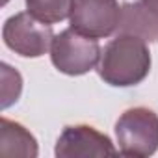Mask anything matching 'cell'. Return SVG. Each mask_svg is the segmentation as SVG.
<instances>
[{"label":"cell","mask_w":158,"mask_h":158,"mask_svg":"<svg viewBox=\"0 0 158 158\" xmlns=\"http://www.w3.org/2000/svg\"><path fill=\"white\" fill-rule=\"evenodd\" d=\"M119 152L132 158H147L158 151V114L145 106L125 110L115 121Z\"/></svg>","instance_id":"7a4b0ae2"},{"label":"cell","mask_w":158,"mask_h":158,"mask_svg":"<svg viewBox=\"0 0 158 158\" xmlns=\"http://www.w3.org/2000/svg\"><path fill=\"white\" fill-rule=\"evenodd\" d=\"M8 2H10V0H2V6H6V4H8Z\"/></svg>","instance_id":"7c38bea8"},{"label":"cell","mask_w":158,"mask_h":158,"mask_svg":"<svg viewBox=\"0 0 158 158\" xmlns=\"http://www.w3.org/2000/svg\"><path fill=\"white\" fill-rule=\"evenodd\" d=\"M97 71L102 80L114 88L141 84L151 71V52L147 43L134 35L117 34L101 54Z\"/></svg>","instance_id":"6da1fadb"},{"label":"cell","mask_w":158,"mask_h":158,"mask_svg":"<svg viewBox=\"0 0 158 158\" xmlns=\"http://www.w3.org/2000/svg\"><path fill=\"white\" fill-rule=\"evenodd\" d=\"M24 2L26 11L32 13L35 19L47 24H56L71 15L74 0H24Z\"/></svg>","instance_id":"9c48e42d"},{"label":"cell","mask_w":158,"mask_h":158,"mask_svg":"<svg viewBox=\"0 0 158 158\" xmlns=\"http://www.w3.org/2000/svg\"><path fill=\"white\" fill-rule=\"evenodd\" d=\"M121 8L117 0H74L69 23L71 28L93 39H104L117 32Z\"/></svg>","instance_id":"5b68a950"},{"label":"cell","mask_w":158,"mask_h":158,"mask_svg":"<svg viewBox=\"0 0 158 158\" xmlns=\"http://www.w3.org/2000/svg\"><path fill=\"white\" fill-rule=\"evenodd\" d=\"M23 91V76L17 69H13L8 63H2V110L15 104Z\"/></svg>","instance_id":"30bf717a"},{"label":"cell","mask_w":158,"mask_h":158,"mask_svg":"<svg viewBox=\"0 0 158 158\" xmlns=\"http://www.w3.org/2000/svg\"><path fill=\"white\" fill-rule=\"evenodd\" d=\"M101 54L102 50L97 39L88 37L73 28L56 34L50 45L52 65L67 76H80L89 73L99 65Z\"/></svg>","instance_id":"3957f363"},{"label":"cell","mask_w":158,"mask_h":158,"mask_svg":"<svg viewBox=\"0 0 158 158\" xmlns=\"http://www.w3.org/2000/svg\"><path fill=\"white\" fill-rule=\"evenodd\" d=\"M117 34H127L143 39L145 43H158V13L139 2H127L121 6V19Z\"/></svg>","instance_id":"52a82bcc"},{"label":"cell","mask_w":158,"mask_h":158,"mask_svg":"<svg viewBox=\"0 0 158 158\" xmlns=\"http://www.w3.org/2000/svg\"><path fill=\"white\" fill-rule=\"evenodd\" d=\"M37 152V139L26 127L8 117L0 119V156L35 158Z\"/></svg>","instance_id":"ba28073f"},{"label":"cell","mask_w":158,"mask_h":158,"mask_svg":"<svg viewBox=\"0 0 158 158\" xmlns=\"http://www.w3.org/2000/svg\"><path fill=\"white\" fill-rule=\"evenodd\" d=\"M141 2H143L145 6H149L151 10H154V11L158 13V0H141Z\"/></svg>","instance_id":"8fae6325"},{"label":"cell","mask_w":158,"mask_h":158,"mask_svg":"<svg viewBox=\"0 0 158 158\" xmlns=\"http://www.w3.org/2000/svg\"><path fill=\"white\" fill-rule=\"evenodd\" d=\"M119 149L112 139L99 132L91 125H71L60 134L54 154L58 158H78V156H114Z\"/></svg>","instance_id":"8992f818"},{"label":"cell","mask_w":158,"mask_h":158,"mask_svg":"<svg viewBox=\"0 0 158 158\" xmlns=\"http://www.w3.org/2000/svg\"><path fill=\"white\" fill-rule=\"evenodd\" d=\"M4 45L23 58H41L50 50L52 24L35 19L28 11L11 15L2 28Z\"/></svg>","instance_id":"277c9868"}]
</instances>
